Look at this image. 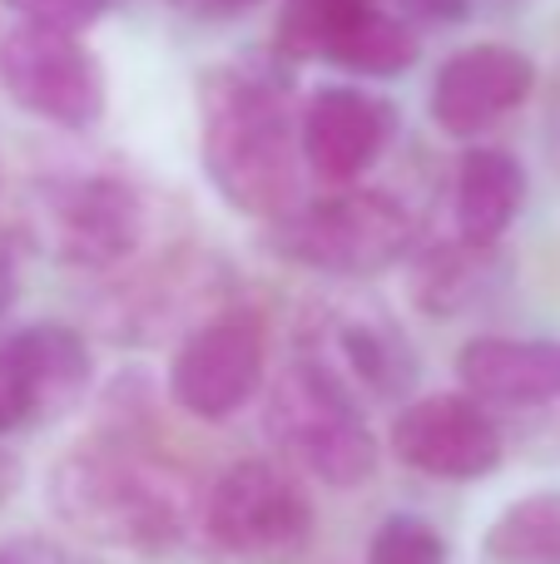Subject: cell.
I'll list each match as a JSON object with an SVG mask.
<instances>
[{
	"label": "cell",
	"instance_id": "603a6c76",
	"mask_svg": "<svg viewBox=\"0 0 560 564\" xmlns=\"http://www.w3.org/2000/svg\"><path fill=\"white\" fill-rule=\"evenodd\" d=\"M20 292H25V258H20V238L0 234V332H6L10 317H15Z\"/></svg>",
	"mask_w": 560,
	"mask_h": 564
},
{
	"label": "cell",
	"instance_id": "7a4b0ae2",
	"mask_svg": "<svg viewBox=\"0 0 560 564\" xmlns=\"http://www.w3.org/2000/svg\"><path fill=\"white\" fill-rule=\"evenodd\" d=\"M50 506L95 545L164 555L189 535L194 486L139 436L99 426L50 470Z\"/></svg>",
	"mask_w": 560,
	"mask_h": 564
},
{
	"label": "cell",
	"instance_id": "ffe728a7",
	"mask_svg": "<svg viewBox=\"0 0 560 564\" xmlns=\"http://www.w3.org/2000/svg\"><path fill=\"white\" fill-rule=\"evenodd\" d=\"M367 564H446V540L422 516H387L373 535Z\"/></svg>",
	"mask_w": 560,
	"mask_h": 564
},
{
	"label": "cell",
	"instance_id": "52a82bcc",
	"mask_svg": "<svg viewBox=\"0 0 560 564\" xmlns=\"http://www.w3.org/2000/svg\"><path fill=\"white\" fill-rule=\"evenodd\" d=\"M204 530L244 564H298L313 545V500L273 460H238L208 486Z\"/></svg>",
	"mask_w": 560,
	"mask_h": 564
},
{
	"label": "cell",
	"instance_id": "5bb4252c",
	"mask_svg": "<svg viewBox=\"0 0 560 564\" xmlns=\"http://www.w3.org/2000/svg\"><path fill=\"white\" fill-rule=\"evenodd\" d=\"M0 347H6V357L15 361L20 381H25L35 421L65 416V411H75L89 397L95 351H89L79 327H69V322H30V327L6 332Z\"/></svg>",
	"mask_w": 560,
	"mask_h": 564
},
{
	"label": "cell",
	"instance_id": "9c48e42d",
	"mask_svg": "<svg viewBox=\"0 0 560 564\" xmlns=\"http://www.w3.org/2000/svg\"><path fill=\"white\" fill-rule=\"evenodd\" d=\"M402 115L387 95L357 79H337V85H317L313 95L298 105V154H303V174L323 188H353L367 184L387 149L397 144Z\"/></svg>",
	"mask_w": 560,
	"mask_h": 564
},
{
	"label": "cell",
	"instance_id": "44dd1931",
	"mask_svg": "<svg viewBox=\"0 0 560 564\" xmlns=\"http://www.w3.org/2000/svg\"><path fill=\"white\" fill-rule=\"evenodd\" d=\"M115 0H6V10L15 15V25H45L65 30V35H85L109 15Z\"/></svg>",
	"mask_w": 560,
	"mask_h": 564
},
{
	"label": "cell",
	"instance_id": "ba28073f",
	"mask_svg": "<svg viewBox=\"0 0 560 564\" xmlns=\"http://www.w3.org/2000/svg\"><path fill=\"white\" fill-rule=\"evenodd\" d=\"M169 401L194 421H228L268 387V332L248 307L198 317L169 357Z\"/></svg>",
	"mask_w": 560,
	"mask_h": 564
},
{
	"label": "cell",
	"instance_id": "7c38bea8",
	"mask_svg": "<svg viewBox=\"0 0 560 564\" xmlns=\"http://www.w3.org/2000/svg\"><path fill=\"white\" fill-rule=\"evenodd\" d=\"M456 381L482 406H560V337H472L456 351Z\"/></svg>",
	"mask_w": 560,
	"mask_h": 564
},
{
	"label": "cell",
	"instance_id": "8fae6325",
	"mask_svg": "<svg viewBox=\"0 0 560 564\" xmlns=\"http://www.w3.org/2000/svg\"><path fill=\"white\" fill-rule=\"evenodd\" d=\"M392 456L432 480H486L506 460V436L492 406L466 391H432L392 416Z\"/></svg>",
	"mask_w": 560,
	"mask_h": 564
},
{
	"label": "cell",
	"instance_id": "5b68a950",
	"mask_svg": "<svg viewBox=\"0 0 560 564\" xmlns=\"http://www.w3.org/2000/svg\"><path fill=\"white\" fill-rule=\"evenodd\" d=\"M0 95L60 134H89L109 109V69L85 35L10 25L0 35Z\"/></svg>",
	"mask_w": 560,
	"mask_h": 564
},
{
	"label": "cell",
	"instance_id": "277c9868",
	"mask_svg": "<svg viewBox=\"0 0 560 564\" xmlns=\"http://www.w3.org/2000/svg\"><path fill=\"white\" fill-rule=\"evenodd\" d=\"M263 431L273 451L333 490L363 486L377 470V436L367 411L317 357H293L268 387Z\"/></svg>",
	"mask_w": 560,
	"mask_h": 564
},
{
	"label": "cell",
	"instance_id": "4fadbf2b",
	"mask_svg": "<svg viewBox=\"0 0 560 564\" xmlns=\"http://www.w3.org/2000/svg\"><path fill=\"white\" fill-rule=\"evenodd\" d=\"M531 194L521 154L506 144H466L452 174V238L472 248H502Z\"/></svg>",
	"mask_w": 560,
	"mask_h": 564
},
{
	"label": "cell",
	"instance_id": "3957f363",
	"mask_svg": "<svg viewBox=\"0 0 560 564\" xmlns=\"http://www.w3.org/2000/svg\"><path fill=\"white\" fill-rule=\"evenodd\" d=\"M268 253L323 278H377L407 263L417 248V214L373 184L308 194L288 214L268 218Z\"/></svg>",
	"mask_w": 560,
	"mask_h": 564
},
{
	"label": "cell",
	"instance_id": "6da1fadb",
	"mask_svg": "<svg viewBox=\"0 0 560 564\" xmlns=\"http://www.w3.org/2000/svg\"><path fill=\"white\" fill-rule=\"evenodd\" d=\"M198 169L244 218L288 214L308 198L303 154H298V105L288 59L214 65L198 79Z\"/></svg>",
	"mask_w": 560,
	"mask_h": 564
},
{
	"label": "cell",
	"instance_id": "ac0fdd59",
	"mask_svg": "<svg viewBox=\"0 0 560 564\" xmlns=\"http://www.w3.org/2000/svg\"><path fill=\"white\" fill-rule=\"evenodd\" d=\"M492 564H560V490H536L496 516L486 530Z\"/></svg>",
	"mask_w": 560,
	"mask_h": 564
},
{
	"label": "cell",
	"instance_id": "d4e9b609",
	"mask_svg": "<svg viewBox=\"0 0 560 564\" xmlns=\"http://www.w3.org/2000/svg\"><path fill=\"white\" fill-rule=\"evenodd\" d=\"M0 564H65V555L55 545H45V540H6Z\"/></svg>",
	"mask_w": 560,
	"mask_h": 564
},
{
	"label": "cell",
	"instance_id": "d6986e66",
	"mask_svg": "<svg viewBox=\"0 0 560 564\" xmlns=\"http://www.w3.org/2000/svg\"><path fill=\"white\" fill-rule=\"evenodd\" d=\"M367 0H278L273 15V55L288 65H303V59H323L333 45L337 25H343L353 10H363Z\"/></svg>",
	"mask_w": 560,
	"mask_h": 564
},
{
	"label": "cell",
	"instance_id": "9a60e30c",
	"mask_svg": "<svg viewBox=\"0 0 560 564\" xmlns=\"http://www.w3.org/2000/svg\"><path fill=\"white\" fill-rule=\"evenodd\" d=\"M327 347L333 351H313V357L323 361L357 401L363 397L392 401L417 371L407 337L387 317H373V312L337 317L333 327H327Z\"/></svg>",
	"mask_w": 560,
	"mask_h": 564
},
{
	"label": "cell",
	"instance_id": "30bf717a",
	"mask_svg": "<svg viewBox=\"0 0 560 564\" xmlns=\"http://www.w3.org/2000/svg\"><path fill=\"white\" fill-rule=\"evenodd\" d=\"M536 85H541V65L531 50L511 40H472L432 69L427 115L446 139L482 144L496 124L531 105Z\"/></svg>",
	"mask_w": 560,
	"mask_h": 564
},
{
	"label": "cell",
	"instance_id": "e0dca14e",
	"mask_svg": "<svg viewBox=\"0 0 560 564\" xmlns=\"http://www.w3.org/2000/svg\"><path fill=\"white\" fill-rule=\"evenodd\" d=\"M492 253L496 248H472V243H462V238H446V243H432V248H412V258H407V263H412V273H407L412 302L427 317H456V312L482 292Z\"/></svg>",
	"mask_w": 560,
	"mask_h": 564
},
{
	"label": "cell",
	"instance_id": "cb8c5ba5",
	"mask_svg": "<svg viewBox=\"0 0 560 564\" xmlns=\"http://www.w3.org/2000/svg\"><path fill=\"white\" fill-rule=\"evenodd\" d=\"M169 6H174L179 15L198 20V25H218V20H238V15H248V10L263 6V0H169Z\"/></svg>",
	"mask_w": 560,
	"mask_h": 564
},
{
	"label": "cell",
	"instance_id": "8992f818",
	"mask_svg": "<svg viewBox=\"0 0 560 564\" xmlns=\"http://www.w3.org/2000/svg\"><path fill=\"white\" fill-rule=\"evenodd\" d=\"M40 234L55 263L75 273H115L144 248L149 198L115 169L50 178L40 194Z\"/></svg>",
	"mask_w": 560,
	"mask_h": 564
},
{
	"label": "cell",
	"instance_id": "7402d4cb",
	"mask_svg": "<svg viewBox=\"0 0 560 564\" xmlns=\"http://www.w3.org/2000/svg\"><path fill=\"white\" fill-rule=\"evenodd\" d=\"M30 421H35V411H30L25 381H20L15 361H10L6 347H0V436H10V431L30 426Z\"/></svg>",
	"mask_w": 560,
	"mask_h": 564
},
{
	"label": "cell",
	"instance_id": "2e32d148",
	"mask_svg": "<svg viewBox=\"0 0 560 564\" xmlns=\"http://www.w3.org/2000/svg\"><path fill=\"white\" fill-rule=\"evenodd\" d=\"M323 65L353 75L357 85L402 79L422 65V30L407 15H397L392 6H383V0H367L363 10H353V15L337 25Z\"/></svg>",
	"mask_w": 560,
	"mask_h": 564
}]
</instances>
